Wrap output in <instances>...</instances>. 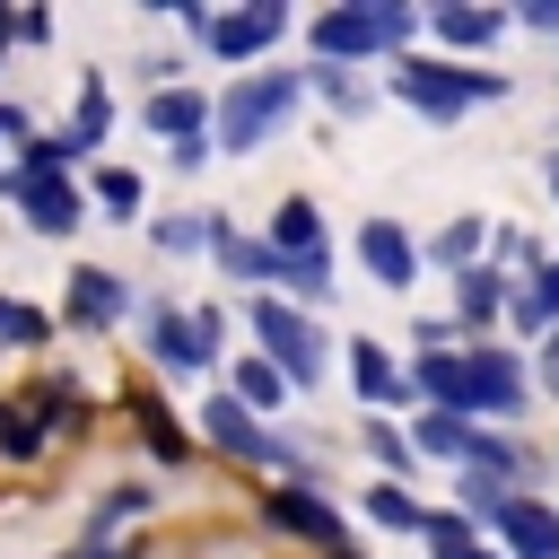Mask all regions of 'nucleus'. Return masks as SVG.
<instances>
[{
    "instance_id": "obj_30",
    "label": "nucleus",
    "mask_w": 559,
    "mask_h": 559,
    "mask_svg": "<svg viewBox=\"0 0 559 559\" xmlns=\"http://www.w3.org/2000/svg\"><path fill=\"white\" fill-rule=\"evenodd\" d=\"M96 210H105V218H140V175H131V166H105V175H96Z\"/></svg>"
},
{
    "instance_id": "obj_7",
    "label": "nucleus",
    "mask_w": 559,
    "mask_h": 559,
    "mask_svg": "<svg viewBox=\"0 0 559 559\" xmlns=\"http://www.w3.org/2000/svg\"><path fill=\"white\" fill-rule=\"evenodd\" d=\"M262 515H271L280 533H297L306 550H323V559H358L349 524H341V515H332V498H323V489H306V480H288V489H262Z\"/></svg>"
},
{
    "instance_id": "obj_29",
    "label": "nucleus",
    "mask_w": 559,
    "mask_h": 559,
    "mask_svg": "<svg viewBox=\"0 0 559 559\" xmlns=\"http://www.w3.org/2000/svg\"><path fill=\"white\" fill-rule=\"evenodd\" d=\"M70 157H87V148H79V140H70V131H44V140H35V131H26V148H17V175H61V166H70Z\"/></svg>"
},
{
    "instance_id": "obj_10",
    "label": "nucleus",
    "mask_w": 559,
    "mask_h": 559,
    "mask_svg": "<svg viewBox=\"0 0 559 559\" xmlns=\"http://www.w3.org/2000/svg\"><path fill=\"white\" fill-rule=\"evenodd\" d=\"M140 341H148V367H166V376H201L210 367V341H201L192 306H175V297L140 306Z\"/></svg>"
},
{
    "instance_id": "obj_21",
    "label": "nucleus",
    "mask_w": 559,
    "mask_h": 559,
    "mask_svg": "<svg viewBox=\"0 0 559 559\" xmlns=\"http://www.w3.org/2000/svg\"><path fill=\"white\" fill-rule=\"evenodd\" d=\"M44 445H52V419L26 402H0V463H35Z\"/></svg>"
},
{
    "instance_id": "obj_32",
    "label": "nucleus",
    "mask_w": 559,
    "mask_h": 559,
    "mask_svg": "<svg viewBox=\"0 0 559 559\" xmlns=\"http://www.w3.org/2000/svg\"><path fill=\"white\" fill-rule=\"evenodd\" d=\"M489 253H498V271H507V262H524V280L542 271V245H533L524 227H489Z\"/></svg>"
},
{
    "instance_id": "obj_14",
    "label": "nucleus",
    "mask_w": 559,
    "mask_h": 559,
    "mask_svg": "<svg viewBox=\"0 0 559 559\" xmlns=\"http://www.w3.org/2000/svg\"><path fill=\"white\" fill-rule=\"evenodd\" d=\"M498 542H507V559H559V507L515 489L507 515H498Z\"/></svg>"
},
{
    "instance_id": "obj_12",
    "label": "nucleus",
    "mask_w": 559,
    "mask_h": 559,
    "mask_svg": "<svg viewBox=\"0 0 559 559\" xmlns=\"http://www.w3.org/2000/svg\"><path fill=\"white\" fill-rule=\"evenodd\" d=\"M358 262H367V280H384V288H419V236L402 227V218H358Z\"/></svg>"
},
{
    "instance_id": "obj_39",
    "label": "nucleus",
    "mask_w": 559,
    "mask_h": 559,
    "mask_svg": "<svg viewBox=\"0 0 559 559\" xmlns=\"http://www.w3.org/2000/svg\"><path fill=\"white\" fill-rule=\"evenodd\" d=\"M437 559H507V550H489V542H463V550H437Z\"/></svg>"
},
{
    "instance_id": "obj_35",
    "label": "nucleus",
    "mask_w": 559,
    "mask_h": 559,
    "mask_svg": "<svg viewBox=\"0 0 559 559\" xmlns=\"http://www.w3.org/2000/svg\"><path fill=\"white\" fill-rule=\"evenodd\" d=\"M419 542H428V559H437V550H463V542H472V524H463V515H428V533H419Z\"/></svg>"
},
{
    "instance_id": "obj_19",
    "label": "nucleus",
    "mask_w": 559,
    "mask_h": 559,
    "mask_svg": "<svg viewBox=\"0 0 559 559\" xmlns=\"http://www.w3.org/2000/svg\"><path fill=\"white\" fill-rule=\"evenodd\" d=\"M341 349H349V393H358L367 411H384V402H402V393H411V376H402L376 341H341Z\"/></svg>"
},
{
    "instance_id": "obj_33",
    "label": "nucleus",
    "mask_w": 559,
    "mask_h": 559,
    "mask_svg": "<svg viewBox=\"0 0 559 559\" xmlns=\"http://www.w3.org/2000/svg\"><path fill=\"white\" fill-rule=\"evenodd\" d=\"M140 428H148V445H157L166 463H183V454H192V437H183V428H175V419H166L157 402H140Z\"/></svg>"
},
{
    "instance_id": "obj_24",
    "label": "nucleus",
    "mask_w": 559,
    "mask_h": 559,
    "mask_svg": "<svg viewBox=\"0 0 559 559\" xmlns=\"http://www.w3.org/2000/svg\"><path fill=\"white\" fill-rule=\"evenodd\" d=\"M367 524H376V533H428V507H419L402 480H376V489H367Z\"/></svg>"
},
{
    "instance_id": "obj_41",
    "label": "nucleus",
    "mask_w": 559,
    "mask_h": 559,
    "mask_svg": "<svg viewBox=\"0 0 559 559\" xmlns=\"http://www.w3.org/2000/svg\"><path fill=\"white\" fill-rule=\"evenodd\" d=\"M550 192H559V148H550Z\"/></svg>"
},
{
    "instance_id": "obj_13",
    "label": "nucleus",
    "mask_w": 559,
    "mask_h": 559,
    "mask_svg": "<svg viewBox=\"0 0 559 559\" xmlns=\"http://www.w3.org/2000/svg\"><path fill=\"white\" fill-rule=\"evenodd\" d=\"M122 306H131L122 271L79 262V271H70V297H61V323H79V332H114V323H122Z\"/></svg>"
},
{
    "instance_id": "obj_9",
    "label": "nucleus",
    "mask_w": 559,
    "mask_h": 559,
    "mask_svg": "<svg viewBox=\"0 0 559 559\" xmlns=\"http://www.w3.org/2000/svg\"><path fill=\"white\" fill-rule=\"evenodd\" d=\"M0 192L17 201V218L35 227V236H79V218H87V192L70 183V175H0Z\"/></svg>"
},
{
    "instance_id": "obj_22",
    "label": "nucleus",
    "mask_w": 559,
    "mask_h": 559,
    "mask_svg": "<svg viewBox=\"0 0 559 559\" xmlns=\"http://www.w3.org/2000/svg\"><path fill=\"white\" fill-rule=\"evenodd\" d=\"M306 87H314L332 114H367V105H376V87H367L358 70H341V61H306Z\"/></svg>"
},
{
    "instance_id": "obj_36",
    "label": "nucleus",
    "mask_w": 559,
    "mask_h": 559,
    "mask_svg": "<svg viewBox=\"0 0 559 559\" xmlns=\"http://www.w3.org/2000/svg\"><path fill=\"white\" fill-rule=\"evenodd\" d=\"M17 44H52V9H17Z\"/></svg>"
},
{
    "instance_id": "obj_25",
    "label": "nucleus",
    "mask_w": 559,
    "mask_h": 559,
    "mask_svg": "<svg viewBox=\"0 0 559 559\" xmlns=\"http://www.w3.org/2000/svg\"><path fill=\"white\" fill-rule=\"evenodd\" d=\"M480 245H489V218H472V210H463V218H445V227H437V245H428V253L463 280V271L480 262Z\"/></svg>"
},
{
    "instance_id": "obj_6",
    "label": "nucleus",
    "mask_w": 559,
    "mask_h": 559,
    "mask_svg": "<svg viewBox=\"0 0 559 559\" xmlns=\"http://www.w3.org/2000/svg\"><path fill=\"white\" fill-rule=\"evenodd\" d=\"M210 114H218V96H201V87H148V105H140L148 140H166V157L183 175L210 157Z\"/></svg>"
},
{
    "instance_id": "obj_15",
    "label": "nucleus",
    "mask_w": 559,
    "mask_h": 559,
    "mask_svg": "<svg viewBox=\"0 0 559 559\" xmlns=\"http://www.w3.org/2000/svg\"><path fill=\"white\" fill-rule=\"evenodd\" d=\"M262 245H271V253H288V262H332V236H323V210H314L306 192H288V201L271 210V227H262Z\"/></svg>"
},
{
    "instance_id": "obj_38",
    "label": "nucleus",
    "mask_w": 559,
    "mask_h": 559,
    "mask_svg": "<svg viewBox=\"0 0 559 559\" xmlns=\"http://www.w3.org/2000/svg\"><path fill=\"white\" fill-rule=\"evenodd\" d=\"M61 559H140V550H122V542H79V550H61Z\"/></svg>"
},
{
    "instance_id": "obj_4",
    "label": "nucleus",
    "mask_w": 559,
    "mask_h": 559,
    "mask_svg": "<svg viewBox=\"0 0 559 559\" xmlns=\"http://www.w3.org/2000/svg\"><path fill=\"white\" fill-rule=\"evenodd\" d=\"M384 87H393L411 114H428V122L445 131V122H463L472 105H498V96H507V70H463V61H428V52H402V61L384 70Z\"/></svg>"
},
{
    "instance_id": "obj_1",
    "label": "nucleus",
    "mask_w": 559,
    "mask_h": 559,
    "mask_svg": "<svg viewBox=\"0 0 559 559\" xmlns=\"http://www.w3.org/2000/svg\"><path fill=\"white\" fill-rule=\"evenodd\" d=\"M411 393L428 402V411H454V419H507V411H524V358L515 349H419V367H411Z\"/></svg>"
},
{
    "instance_id": "obj_31",
    "label": "nucleus",
    "mask_w": 559,
    "mask_h": 559,
    "mask_svg": "<svg viewBox=\"0 0 559 559\" xmlns=\"http://www.w3.org/2000/svg\"><path fill=\"white\" fill-rule=\"evenodd\" d=\"M454 498H463V507H472V515H480V524H498V515H507V498H515V489H507V480H489V472H463V480H454Z\"/></svg>"
},
{
    "instance_id": "obj_40",
    "label": "nucleus",
    "mask_w": 559,
    "mask_h": 559,
    "mask_svg": "<svg viewBox=\"0 0 559 559\" xmlns=\"http://www.w3.org/2000/svg\"><path fill=\"white\" fill-rule=\"evenodd\" d=\"M9 35H17V17H9V9H0V44H9Z\"/></svg>"
},
{
    "instance_id": "obj_28",
    "label": "nucleus",
    "mask_w": 559,
    "mask_h": 559,
    "mask_svg": "<svg viewBox=\"0 0 559 559\" xmlns=\"http://www.w3.org/2000/svg\"><path fill=\"white\" fill-rule=\"evenodd\" d=\"M148 245H157V253H201V245H210V210H175V218H148Z\"/></svg>"
},
{
    "instance_id": "obj_17",
    "label": "nucleus",
    "mask_w": 559,
    "mask_h": 559,
    "mask_svg": "<svg viewBox=\"0 0 559 559\" xmlns=\"http://www.w3.org/2000/svg\"><path fill=\"white\" fill-rule=\"evenodd\" d=\"M507 306H515V280H507L498 262H472V271L454 280V323H463V332H480V323H498Z\"/></svg>"
},
{
    "instance_id": "obj_37",
    "label": "nucleus",
    "mask_w": 559,
    "mask_h": 559,
    "mask_svg": "<svg viewBox=\"0 0 559 559\" xmlns=\"http://www.w3.org/2000/svg\"><path fill=\"white\" fill-rule=\"evenodd\" d=\"M192 323H201V341H210V358H218V341H227V314H218V306H192Z\"/></svg>"
},
{
    "instance_id": "obj_2",
    "label": "nucleus",
    "mask_w": 559,
    "mask_h": 559,
    "mask_svg": "<svg viewBox=\"0 0 559 559\" xmlns=\"http://www.w3.org/2000/svg\"><path fill=\"white\" fill-rule=\"evenodd\" d=\"M297 105H306V70H245V79L218 96V114H210V148L253 157V148H271V140L297 122Z\"/></svg>"
},
{
    "instance_id": "obj_11",
    "label": "nucleus",
    "mask_w": 559,
    "mask_h": 559,
    "mask_svg": "<svg viewBox=\"0 0 559 559\" xmlns=\"http://www.w3.org/2000/svg\"><path fill=\"white\" fill-rule=\"evenodd\" d=\"M288 26H297V9H280V0H253V9H218L201 44H210L218 61H253V52H271Z\"/></svg>"
},
{
    "instance_id": "obj_5",
    "label": "nucleus",
    "mask_w": 559,
    "mask_h": 559,
    "mask_svg": "<svg viewBox=\"0 0 559 559\" xmlns=\"http://www.w3.org/2000/svg\"><path fill=\"white\" fill-rule=\"evenodd\" d=\"M245 332L262 341V358H271L297 393H314V384H323L332 341H323V323H314L306 306H288V297H245Z\"/></svg>"
},
{
    "instance_id": "obj_27",
    "label": "nucleus",
    "mask_w": 559,
    "mask_h": 559,
    "mask_svg": "<svg viewBox=\"0 0 559 559\" xmlns=\"http://www.w3.org/2000/svg\"><path fill=\"white\" fill-rule=\"evenodd\" d=\"M105 131H114V96H105V79H79V122H70V140H79V148H105Z\"/></svg>"
},
{
    "instance_id": "obj_8",
    "label": "nucleus",
    "mask_w": 559,
    "mask_h": 559,
    "mask_svg": "<svg viewBox=\"0 0 559 559\" xmlns=\"http://www.w3.org/2000/svg\"><path fill=\"white\" fill-rule=\"evenodd\" d=\"M201 428H210V445H218V454H236V463H262V472H288V463H297V445H288V437H271L236 393H210Z\"/></svg>"
},
{
    "instance_id": "obj_3",
    "label": "nucleus",
    "mask_w": 559,
    "mask_h": 559,
    "mask_svg": "<svg viewBox=\"0 0 559 559\" xmlns=\"http://www.w3.org/2000/svg\"><path fill=\"white\" fill-rule=\"evenodd\" d=\"M419 26H428V17L402 9V0H349V9H323V17L306 26V44H314V61L358 70V61H402Z\"/></svg>"
},
{
    "instance_id": "obj_20",
    "label": "nucleus",
    "mask_w": 559,
    "mask_h": 559,
    "mask_svg": "<svg viewBox=\"0 0 559 559\" xmlns=\"http://www.w3.org/2000/svg\"><path fill=\"white\" fill-rule=\"evenodd\" d=\"M227 393H236V402H245L253 419H271V411H280V402H288L297 384H288V376H280V367L262 358V349H245V358H236V384H227Z\"/></svg>"
},
{
    "instance_id": "obj_16",
    "label": "nucleus",
    "mask_w": 559,
    "mask_h": 559,
    "mask_svg": "<svg viewBox=\"0 0 559 559\" xmlns=\"http://www.w3.org/2000/svg\"><path fill=\"white\" fill-rule=\"evenodd\" d=\"M428 35L445 44V61H454V52H489V44L507 35V9H463V0H445V9H428Z\"/></svg>"
},
{
    "instance_id": "obj_26",
    "label": "nucleus",
    "mask_w": 559,
    "mask_h": 559,
    "mask_svg": "<svg viewBox=\"0 0 559 559\" xmlns=\"http://www.w3.org/2000/svg\"><path fill=\"white\" fill-rule=\"evenodd\" d=\"M61 314H44L35 297H0V349H44Z\"/></svg>"
},
{
    "instance_id": "obj_34",
    "label": "nucleus",
    "mask_w": 559,
    "mask_h": 559,
    "mask_svg": "<svg viewBox=\"0 0 559 559\" xmlns=\"http://www.w3.org/2000/svg\"><path fill=\"white\" fill-rule=\"evenodd\" d=\"M367 454H376V463H384V480H402V463H411V454H419V445H411V437H393V428H384V419H367Z\"/></svg>"
},
{
    "instance_id": "obj_23",
    "label": "nucleus",
    "mask_w": 559,
    "mask_h": 559,
    "mask_svg": "<svg viewBox=\"0 0 559 559\" xmlns=\"http://www.w3.org/2000/svg\"><path fill=\"white\" fill-rule=\"evenodd\" d=\"M157 507V489H140V480H114L105 498H96V515H87V542H114L131 515H148Z\"/></svg>"
},
{
    "instance_id": "obj_18",
    "label": "nucleus",
    "mask_w": 559,
    "mask_h": 559,
    "mask_svg": "<svg viewBox=\"0 0 559 559\" xmlns=\"http://www.w3.org/2000/svg\"><path fill=\"white\" fill-rule=\"evenodd\" d=\"M480 437H489V428H480V419H454V411H419V419H411V445L437 454V463H463V472H472Z\"/></svg>"
}]
</instances>
